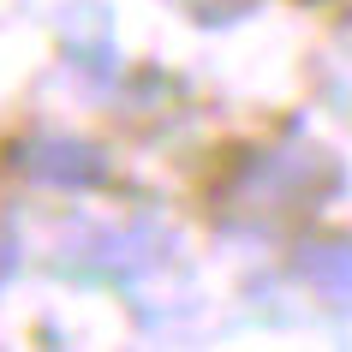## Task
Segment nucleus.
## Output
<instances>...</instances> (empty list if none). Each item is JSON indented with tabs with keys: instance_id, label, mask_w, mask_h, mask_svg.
Masks as SVG:
<instances>
[{
	"instance_id": "obj_1",
	"label": "nucleus",
	"mask_w": 352,
	"mask_h": 352,
	"mask_svg": "<svg viewBox=\"0 0 352 352\" xmlns=\"http://www.w3.org/2000/svg\"><path fill=\"white\" fill-rule=\"evenodd\" d=\"M298 275L316 280V293H329V298H352V245H316V251H298Z\"/></svg>"
},
{
	"instance_id": "obj_2",
	"label": "nucleus",
	"mask_w": 352,
	"mask_h": 352,
	"mask_svg": "<svg viewBox=\"0 0 352 352\" xmlns=\"http://www.w3.org/2000/svg\"><path fill=\"white\" fill-rule=\"evenodd\" d=\"M30 173L66 179V186H90V179H102V162H96V149H78V144H42L30 155Z\"/></svg>"
},
{
	"instance_id": "obj_3",
	"label": "nucleus",
	"mask_w": 352,
	"mask_h": 352,
	"mask_svg": "<svg viewBox=\"0 0 352 352\" xmlns=\"http://www.w3.org/2000/svg\"><path fill=\"white\" fill-rule=\"evenodd\" d=\"M12 269V239H0V275Z\"/></svg>"
}]
</instances>
